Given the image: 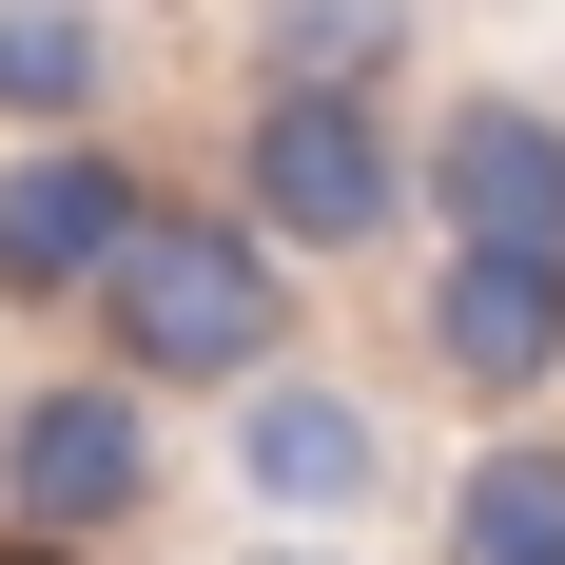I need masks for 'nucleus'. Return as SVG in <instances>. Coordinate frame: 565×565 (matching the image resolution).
Masks as SVG:
<instances>
[{
	"mask_svg": "<svg viewBox=\"0 0 565 565\" xmlns=\"http://www.w3.org/2000/svg\"><path fill=\"white\" fill-rule=\"evenodd\" d=\"M117 98V0H0V137H78Z\"/></svg>",
	"mask_w": 565,
	"mask_h": 565,
	"instance_id": "obj_8",
	"label": "nucleus"
},
{
	"mask_svg": "<svg viewBox=\"0 0 565 565\" xmlns=\"http://www.w3.org/2000/svg\"><path fill=\"white\" fill-rule=\"evenodd\" d=\"M449 565H565V429H488L449 468Z\"/></svg>",
	"mask_w": 565,
	"mask_h": 565,
	"instance_id": "obj_9",
	"label": "nucleus"
},
{
	"mask_svg": "<svg viewBox=\"0 0 565 565\" xmlns=\"http://www.w3.org/2000/svg\"><path fill=\"white\" fill-rule=\"evenodd\" d=\"M234 409V488H254V508L274 526H351V508H391V409L371 391H332V371H254V391H215Z\"/></svg>",
	"mask_w": 565,
	"mask_h": 565,
	"instance_id": "obj_6",
	"label": "nucleus"
},
{
	"mask_svg": "<svg viewBox=\"0 0 565 565\" xmlns=\"http://www.w3.org/2000/svg\"><path fill=\"white\" fill-rule=\"evenodd\" d=\"M175 508V449H157V391L137 371H40V391L0 409V526H78V546H117V526Z\"/></svg>",
	"mask_w": 565,
	"mask_h": 565,
	"instance_id": "obj_3",
	"label": "nucleus"
},
{
	"mask_svg": "<svg viewBox=\"0 0 565 565\" xmlns=\"http://www.w3.org/2000/svg\"><path fill=\"white\" fill-rule=\"evenodd\" d=\"M0 565H98V546H78V526H0Z\"/></svg>",
	"mask_w": 565,
	"mask_h": 565,
	"instance_id": "obj_11",
	"label": "nucleus"
},
{
	"mask_svg": "<svg viewBox=\"0 0 565 565\" xmlns=\"http://www.w3.org/2000/svg\"><path fill=\"white\" fill-rule=\"evenodd\" d=\"M78 332L137 371V391H254L292 351V254L254 215H215V195H137V234H117V274L78 292Z\"/></svg>",
	"mask_w": 565,
	"mask_h": 565,
	"instance_id": "obj_1",
	"label": "nucleus"
},
{
	"mask_svg": "<svg viewBox=\"0 0 565 565\" xmlns=\"http://www.w3.org/2000/svg\"><path fill=\"white\" fill-rule=\"evenodd\" d=\"M234 215L274 234V254H391V215H409L391 78H254V117H234Z\"/></svg>",
	"mask_w": 565,
	"mask_h": 565,
	"instance_id": "obj_2",
	"label": "nucleus"
},
{
	"mask_svg": "<svg viewBox=\"0 0 565 565\" xmlns=\"http://www.w3.org/2000/svg\"><path fill=\"white\" fill-rule=\"evenodd\" d=\"M409 215L449 234V254H546L565 274V117L546 98H449L429 137H409Z\"/></svg>",
	"mask_w": 565,
	"mask_h": 565,
	"instance_id": "obj_4",
	"label": "nucleus"
},
{
	"mask_svg": "<svg viewBox=\"0 0 565 565\" xmlns=\"http://www.w3.org/2000/svg\"><path fill=\"white\" fill-rule=\"evenodd\" d=\"M254 565H351V546H254Z\"/></svg>",
	"mask_w": 565,
	"mask_h": 565,
	"instance_id": "obj_12",
	"label": "nucleus"
},
{
	"mask_svg": "<svg viewBox=\"0 0 565 565\" xmlns=\"http://www.w3.org/2000/svg\"><path fill=\"white\" fill-rule=\"evenodd\" d=\"M429 371L468 409H546L565 391V274L546 254H429Z\"/></svg>",
	"mask_w": 565,
	"mask_h": 565,
	"instance_id": "obj_7",
	"label": "nucleus"
},
{
	"mask_svg": "<svg viewBox=\"0 0 565 565\" xmlns=\"http://www.w3.org/2000/svg\"><path fill=\"white\" fill-rule=\"evenodd\" d=\"M137 195H157V175L117 157L98 117H78V137H0V312H78V292L117 274Z\"/></svg>",
	"mask_w": 565,
	"mask_h": 565,
	"instance_id": "obj_5",
	"label": "nucleus"
},
{
	"mask_svg": "<svg viewBox=\"0 0 565 565\" xmlns=\"http://www.w3.org/2000/svg\"><path fill=\"white\" fill-rule=\"evenodd\" d=\"M409 0H254V78H391Z\"/></svg>",
	"mask_w": 565,
	"mask_h": 565,
	"instance_id": "obj_10",
	"label": "nucleus"
}]
</instances>
